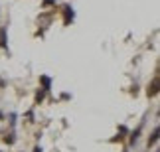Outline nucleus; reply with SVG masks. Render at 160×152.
<instances>
[{
    "label": "nucleus",
    "instance_id": "nucleus-1",
    "mask_svg": "<svg viewBox=\"0 0 160 152\" xmlns=\"http://www.w3.org/2000/svg\"><path fill=\"white\" fill-rule=\"evenodd\" d=\"M156 93H158V79H156V81L148 87V97H154Z\"/></svg>",
    "mask_w": 160,
    "mask_h": 152
},
{
    "label": "nucleus",
    "instance_id": "nucleus-2",
    "mask_svg": "<svg viewBox=\"0 0 160 152\" xmlns=\"http://www.w3.org/2000/svg\"><path fill=\"white\" fill-rule=\"evenodd\" d=\"M0 47H6V30H0Z\"/></svg>",
    "mask_w": 160,
    "mask_h": 152
},
{
    "label": "nucleus",
    "instance_id": "nucleus-3",
    "mask_svg": "<svg viewBox=\"0 0 160 152\" xmlns=\"http://www.w3.org/2000/svg\"><path fill=\"white\" fill-rule=\"evenodd\" d=\"M156 138H158V129H154V130H152V136L148 138V146H152V144L156 142Z\"/></svg>",
    "mask_w": 160,
    "mask_h": 152
},
{
    "label": "nucleus",
    "instance_id": "nucleus-4",
    "mask_svg": "<svg viewBox=\"0 0 160 152\" xmlns=\"http://www.w3.org/2000/svg\"><path fill=\"white\" fill-rule=\"evenodd\" d=\"M69 20H73V10L65 8V24H69Z\"/></svg>",
    "mask_w": 160,
    "mask_h": 152
},
{
    "label": "nucleus",
    "instance_id": "nucleus-5",
    "mask_svg": "<svg viewBox=\"0 0 160 152\" xmlns=\"http://www.w3.org/2000/svg\"><path fill=\"white\" fill-rule=\"evenodd\" d=\"M42 83H44V87H46V89L50 87V79H48V77H42Z\"/></svg>",
    "mask_w": 160,
    "mask_h": 152
},
{
    "label": "nucleus",
    "instance_id": "nucleus-6",
    "mask_svg": "<svg viewBox=\"0 0 160 152\" xmlns=\"http://www.w3.org/2000/svg\"><path fill=\"white\" fill-rule=\"evenodd\" d=\"M55 0H44V6H50V4H53Z\"/></svg>",
    "mask_w": 160,
    "mask_h": 152
},
{
    "label": "nucleus",
    "instance_id": "nucleus-7",
    "mask_svg": "<svg viewBox=\"0 0 160 152\" xmlns=\"http://www.w3.org/2000/svg\"><path fill=\"white\" fill-rule=\"evenodd\" d=\"M34 152H40V148H36V150H34Z\"/></svg>",
    "mask_w": 160,
    "mask_h": 152
}]
</instances>
